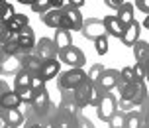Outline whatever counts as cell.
Returning <instances> with one entry per match:
<instances>
[{
    "mask_svg": "<svg viewBox=\"0 0 149 128\" xmlns=\"http://www.w3.org/2000/svg\"><path fill=\"white\" fill-rule=\"evenodd\" d=\"M118 89V108L122 110H134V108H139L143 105V101L149 97L147 95V85H145V79H135V81H130V83H122L116 87Z\"/></svg>",
    "mask_w": 149,
    "mask_h": 128,
    "instance_id": "obj_1",
    "label": "cell"
},
{
    "mask_svg": "<svg viewBox=\"0 0 149 128\" xmlns=\"http://www.w3.org/2000/svg\"><path fill=\"white\" fill-rule=\"evenodd\" d=\"M84 18L81 14V8L73 6V4H65L61 8V28H67L71 32H81Z\"/></svg>",
    "mask_w": 149,
    "mask_h": 128,
    "instance_id": "obj_2",
    "label": "cell"
},
{
    "mask_svg": "<svg viewBox=\"0 0 149 128\" xmlns=\"http://www.w3.org/2000/svg\"><path fill=\"white\" fill-rule=\"evenodd\" d=\"M84 79H86V73L82 71V67H71L65 73H59L57 89L59 91H74Z\"/></svg>",
    "mask_w": 149,
    "mask_h": 128,
    "instance_id": "obj_3",
    "label": "cell"
},
{
    "mask_svg": "<svg viewBox=\"0 0 149 128\" xmlns=\"http://www.w3.org/2000/svg\"><path fill=\"white\" fill-rule=\"evenodd\" d=\"M116 110H118V97L114 95V93H104L102 95V98H100V103L96 105V114L98 118L102 122H110L112 116L116 114Z\"/></svg>",
    "mask_w": 149,
    "mask_h": 128,
    "instance_id": "obj_4",
    "label": "cell"
},
{
    "mask_svg": "<svg viewBox=\"0 0 149 128\" xmlns=\"http://www.w3.org/2000/svg\"><path fill=\"white\" fill-rule=\"evenodd\" d=\"M81 114H79V116H81ZM79 116L67 113V110H63L61 106H57V110L53 113L51 120H49V126H51V128H81Z\"/></svg>",
    "mask_w": 149,
    "mask_h": 128,
    "instance_id": "obj_5",
    "label": "cell"
},
{
    "mask_svg": "<svg viewBox=\"0 0 149 128\" xmlns=\"http://www.w3.org/2000/svg\"><path fill=\"white\" fill-rule=\"evenodd\" d=\"M57 57H59L61 63H65L69 67H82V65L86 63V57H84L82 49L77 47V45H71V47L61 49V51L57 53Z\"/></svg>",
    "mask_w": 149,
    "mask_h": 128,
    "instance_id": "obj_6",
    "label": "cell"
},
{
    "mask_svg": "<svg viewBox=\"0 0 149 128\" xmlns=\"http://www.w3.org/2000/svg\"><path fill=\"white\" fill-rule=\"evenodd\" d=\"M36 32L30 26H26L24 30L16 32V44H18V53H31L36 47Z\"/></svg>",
    "mask_w": 149,
    "mask_h": 128,
    "instance_id": "obj_7",
    "label": "cell"
},
{
    "mask_svg": "<svg viewBox=\"0 0 149 128\" xmlns=\"http://www.w3.org/2000/svg\"><path fill=\"white\" fill-rule=\"evenodd\" d=\"M57 45L53 41L51 38H41L36 41V47H33V53H36L37 57L41 61H49V59H55L57 57Z\"/></svg>",
    "mask_w": 149,
    "mask_h": 128,
    "instance_id": "obj_8",
    "label": "cell"
},
{
    "mask_svg": "<svg viewBox=\"0 0 149 128\" xmlns=\"http://www.w3.org/2000/svg\"><path fill=\"white\" fill-rule=\"evenodd\" d=\"M81 34L86 39L94 41L96 38H100V36L106 34L104 20H98V18H88V20H84V22H82V28H81Z\"/></svg>",
    "mask_w": 149,
    "mask_h": 128,
    "instance_id": "obj_9",
    "label": "cell"
},
{
    "mask_svg": "<svg viewBox=\"0 0 149 128\" xmlns=\"http://www.w3.org/2000/svg\"><path fill=\"white\" fill-rule=\"evenodd\" d=\"M120 85V71L118 69H104V73L96 81V87L102 93H110Z\"/></svg>",
    "mask_w": 149,
    "mask_h": 128,
    "instance_id": "obj_10",
    "label": "cell"
},
{
    "mask_svg": "<svg viewBox=\"0 0 149 128\" xmlns=\"http://www.w3.org/2000/svg\"><path fill=\"white\" fill-rule=\"evenodd\" d=\"M139 34H141V24L134 20V22L130 24L127 28H124V34H122V44L127 45V47H134V44L139 39Z\"/></svg>",
    "mask_w": 149,
    "mask_h": 128,
    "instance_id": "obj_11",
    "label": "cell"
},
{
    "mask_svg": "<svg viewBox=\"0 0 149 128\" xmlns=\"http://www.w3.org/2000/svg\"><path fill=\"white\" fill-rule=\"evenodd\" d=\"M61 93V103L59 106L63 108V110H67V113L71 114H79L82 113V108L79 105H77V101H74V91H59Z\"/></svg>",
    "mask_w": 149,
    "mask_h": 128,
    "instance_id": "obj_12",
    "label": "cell"
},
{
    "mask_svg": "<svg viewBox=\"0 0 149 128\" xmlns=\"http://www.w3.org/2000/svg\"><path fill=\"white\" fill-rule=\"evenodd\" d=\"M134 10H135V6H134V4H130V2H124V4L116 10V18H118V22L122 24V28H127V26L135 20Z\"/></svg>",
    "mask_w": 149,
    "mask_h": 128,
    "instance_id": "obj_13",
    "label": "cell"
},
{
    "mask_svg": "<svg viewBox=\"0 0 149 128\" xmlns=\"http://www.w3.org/2000/svg\"><path fill=\"white\" fill-rule=\"evenodd\" d=\"M59 69H61V63H59V57H55V59H49V61H43V65H41V77H43V81H51L55 77L59 75Z\"/></svg>",
    "mask_w": 149,
    "mask_h": 128,
    "instance_id": "obj_14",
    "label": "cell"
},
{
    "mask_svg": "<svg viewBox=\"0 0 149 128\" xmlns=\"http://www.w3.org/2000/svg\"><path fill=\"white\" fill-rule=\"evenodd\" d=\"M53 41L57 45V49H65V47H71L73 45V36H71V30L67 28H57L55 30V36H53ZM57 51V53H59Z\"/></svg>",
    "mask_w": 149,
    "mask_h": 128,
    "instance_id": "obj_15",
    "label": "cell"
},
{
    "mask_svg": "<svg viewBox=\"0 0 149 128\" xmlns=\"http://www.w3.org/2000/svg\"><path fill=\"white\" fill-rule=\"evenodd\" d=\"M22 106V101L18 97V93L14 89L6 91L2 97H0V110H8V108H20Z\"/></svg>",
    "mask_w": 149,
    "mask_h": 128,
    "instance_id": "obj_16",
    "label": "cell"
},
{
    "mask_svg": "<svg viewBox=\"0 0 149 128\" xmlns=\"http://www.w3.org/2000/svg\"><path fill=\"white\" fill-rule=\"evenodd\" d=\"M41 24L53 30L61 28V8H49L45 14H41Z\"/></svg>",
    "mask_w": 149,
    "mask_h": 128,
    "instance_id": "obj_17",
    "label": "cell"
},
{
    "mask_svg": "<svg viewBox=\"0 0 149 128\" xmlns=\"http://www.w3.org/2000/svg\"><path fill=\"white\" fill-rule=\"evenodd\" d=\"M2 116H4V120L10 128H18L22 126L26 118H24V113L20 108H8V110H2Z\"/></svg>",
    "mask_w": 149,
    "mask_h": 128,
    "instance_id": "obj_18",
    "label": "cell"
},
{
    "mask_svg": "<svg viewBox=\"0 0 149 128\" xmlns=\"http://www.w3.org/2000/svg\"><path fill=\"white\" fill-rule=\"evenodd\" d=\"M104 28H106V34L112 36V38H122V34H124V28H122V24L118 22V18L116 16H106L104 18Z\"/></svg>",
    "mask_w": 149,
    "mask_h": 128,
    "instance_id": "obj_19",
    "label": "cell"
},
{
    "mask_svg": "<svg viewBox=\"0 0 149 128\" xmlns=\"http://www.w3.org/2000/svg\"><path fill=\"white\" fill-rule=\"evenodd\" d=\"M26 26H30V18H28L26 14H18V12H16V14L6 22L8 32H14V34H16V32H20V30H24Z\"/></svg>",
    "mask_w": 149,
    "mask_h": 128,
    "instance_id": "obj_20",
    "label": "cell"
},
{
    "mask_svg": "<svg viewBox=\"0 0 149 128\" xmlns=\"http://www.w3.org/2000/svg\"><path fill=\"white\" fill-rule=\"evenodd\" d=\"M0 67H2V75H16L22 69V63L16 55H8L6 59L0 63Z\"/></svg>",
    "mask_w": 149,
    "mask_h": 128,
    "instance_id": "obj_21",
    "label": "cell"
},
{
    "mask_svg": "<svg viewBox=\"0 0 149 128\" xmlns=\"http://www.w3.org/2000/svg\"><path fill=\"white\" fill-rule=\"evenodd\" d=\"M134 57L137 63H145L149 59V41L137 39L134 44Z\"/></svg>",
    "mask_w": 149,
    "mask_h": 128,
    "instance_id": "obj_22",
    "label": "cell"
},
{
    "mask_svg": "<svg viewBox=\"0 0 149 128\" xmlns=\"http://www.w3.org/2000/svg\"><path fill=\"white\" fill-rule=\"evenodd\" d=\"M31 83V73L26 69H20L14 75V89H24V87H30Z\"/></svg>",
    "mask_w": 149,
    "mask_h": 128,
    "instance_id": "obj_23",
    "label": "cell"
},
{
    "mask_svg": "<svg viewBox=\"0 0 149 128\" xmlns=\"http://www.w3.org/2000/svg\"><path fill=\"white\" fill-rule=\"evenodd\" d=\"M139 128H149V97L139 106Z\"/></svg>",
    "mask_w": 149,
    "mask_h": 128,
    "instance_id": "obj_24",
    "label": "cell"
},
{
    "mask_svg": "<svg viewBox=\"0 0 149 128\" xmlns=\"http://www.w3.org/2000/svg\"><path fill=\"white\" fill-rule=\"evenodd\" d=\"M16 93H18V97H20V101H22V105H30L31 101H33V93L36 91L31 89V87H24V89H14Z\"/></svg>",
    "mask_w": 149,
    "mask_h": 128,
    "instance_id": "obj_25",
    "label": "cell"
},
{
    "mask_svg": "<svg viewBox=\"0 0 149 128\" xmlns=\"http://www.w3.org/2000/svg\"><path fill=\"white\" fill-rule=\"evenodd\" d=\"M104 65L102 63H94V65H90V69H88V73H86V77H88L92 83H96L98 79H100V75L104 73Z\"/></svg>",
    "mask_w": 149,
    "mask_h": 128,
    "instance_id": "obj_26",
    "label": "cell"
},
{
    "mask_svg": "<svg viewBox=\"0 0 149 128\" xmlns=\"http://www.w3.org/2000/svg\"><path fill=\"white\" fill-rule=\"evenodd\" d=\"M124 120H126V110L118 108L116 114L112 116V120L108 122V126H110V128H124Z\"/></svg>",
    "mask_w": 149,
    "mask_h": 128,
    "instance_id": "obj_27",
    "label": "cell"
},
{
    "mask_svg": "<svg viewBox=\"0 0 149 128\" xmlns=\"http://www.w3.org/2000/svg\"><path fill=\"white\" fill-rule=\"evenodd\" d=\"M94 47H96L98 55H106L108 53V34H104V36L94 39Z\"/></svg>",
    "mask_w": 149,
    "mask_h": 128,
    "instance_id": "obj_28",
    "label": "cell"
},
{
    "mask_svg": "<svg viewBox=\"0 0 149 128\" xmlns=\"http://www.w3.org/2000/svg\"><path fill=\"white\" fill-rule=\"evenodd\" d=\"M137 77H135L134 73V65H127V67H124L122 71H120V81L122 83H130V81H135Z\"/></svg>",
    "mask_w": 149,
    "mask_h": 128,
    "instance_id": "obj_29",
    "label": "cell"
},
{
    "mask_svg": "<svg viewBox=\"0 0 149 128\" xmlns=\"http://www.w3.org/2000/svg\"><path fill=\"white\" fill-rule=\"evenodd\" d=\"M30 8L36 14H45V12L51 8V4H49V0H33V4H31Z\"/></svg>",
    "mask_w": 149,
    "mask_h": 128,
    "instance_id": "obj_30",
    "label": "cell"
},
{
    "mask_svg": "<svg viewBox=\"0 0 149 128\" xmlns=\"http://www.w3.org/2000/svg\"><path fill=\"white\" fill-rule=\"evenodd\" d=\"M14 14H16V10H14V6H12V2H8V0H6V4H4V8H2V12H0V20L6 24Z\"/></svg>",
    "mask_w": 149,
    "mask_h": 128,
    "instance_id": "obj_31",
    "label": "cell"
},
{
    "mask_svg": "<svg viewBox=\"0 0 149 128\" xmlns=\"http://www.w3.org/2000/svg\"><path fill=\"white\" fill-rule=\"evenodd\" d=\"M134 73H135L137 79H145V75H147L145 65H143V63H135V65H134Z\"/></svg>",
    "mask_w": 149,
    "mask_h": 128,
    "instance_id": "obj_32",
    "label": "cell"
},
{
    "mask_svg": "<svg viewBox=\"0 0 149 128\" xmlns=\"http://www.w3.org/2000/svg\"><path fill=\"white\" fill-rule=\"evenodd\" d=\"M137 10H141L143 14H149V0H135V4H134Z\"/></svg>",
    "mask_w": 149,
    "mask_h": 128,
    "instance_id": "obj_33",
    "label": "cell"
},
{
    "mask_svg": "<svg viewBox=\"0 0 149 128\" xmlns=\"http://www.w3.org/2000/svg\"><path fill=\"white\" fill-rule=\"evenodd\" d=\"M8 36H10V32H8V28H6V24L0 20V44H4L8 39Z\"/></svg>",
    "mask_w": 149,
    "mask_h": 128,
    "instance_id": "obj_34",
    "label": "cell"
},
{
    "mask_svg": "<svg viewBox=\"0 0 149 128\" xmlns=\"http://www.w3.org/2000/svg\"><path fill=\"white\" fill-rule=\"evenodd\" d=\"M79 122H81V128H96L92 122L88 120V118H86V116H84V114H81V116H79Z\"/></svg>",
    "mask_w": 149,
    "mask_h": 128,
    "instance_id": "obj_35",
    "label": "cell"
},
{
    "mask_svg": "<svg viewBox=\"0 0 149 128\" xmlns=\"http://www.w3.org/2000/svg\"><path fill=\"white\" fill-rule=\"evenodd\" d=\"M104 4H106L108 8H112V10H118V8L122 6L124 2H120V0H104Z\"/></svg>",
    "mask_w": 149,
    "mask_h": 128,
    "instance_id": "obj_36",
    "label": "cell"
},
{
    "mask_svg": "<svg viewBox=\"0 0 149 128\" xmlns=\"http://www.w3.org/2000/svg\"><path fill=\"white\" fill-rule=\"evenodd\" d=\"M24 128H47V126L41 124V122H37V120H26V126Z\"/></svg>",
    "mask_w": 149,
    "mask_h": 128,
    "instance_id": "obj_37",
    "label": "cell"
},
{
    "mask_svg": "<svg viewBox=\"0 0 149 128\" xmlns=\"http://www.w3.org/2000/svg\"><path fill=\"white\" fill-rule=\"evenodd\" d=\"M49 4H51V8H63L67 2L65 0H49Z\"/></svg>",
    "mask_w": 149,
    "mask_h": 128,
    "instance_id": "obj_38",
    "label": "cell"
},
{
    "mask_svg": "<svg viewBox=\"0 0 149 128\" xmlns=\"http://www.w3.org/2000/svg\"><path fill=\"white\" fill-rule=\"evenodd\" d=\"M6 91H10V87H8L6 81H2V79H0V97H2V95H4Z\"/></svg>",
    "mask_w": 149,
    "mask_h": 128,
    "instance_id": "obj_39",
    "label": "cell"
},
{
    "mask_svg": "<svg viewBox=\"0 0 149 128\" xmlns=\"http://www.w3.org/2000/svg\"><path fill=\"white\" fill-rule=\"evenodd\" d=\"M6 57H8V53H6V49H4V45L0 44V63L6 59Z\"/></svg>",
    "mask_w": 149,
    "mask_h": 128,
    "instance_id": "obj_40",
    "label": "cell"
},
{
    "mask_svg": "<svg viewBox=\"0 0 149 128\" xmlns=\"http://www.w3.org/2000/svg\"><path fill=\"white\" fill-rule=\"evenodd\" d=\"M69 4H73V6H77V8H82L84 0H69Z\"/></svg>",
    "mask_w": 149,
    "mask_h": 128,
    "instance_id": "obj_41",
    "label": "cell"
},
{
    "mask_svg": "<svg viewBox=\"0 0 149 128\" xmlns=\"http://www.w3.org/2000/svg\"><path fill=\"white\" fill-rule=\"evenodd\" d=\"M0 128H10L6 124V120H4V116H2V110H0Z\"/></svg>",
    "mask_w": 149,
    "mask_h": 128,
    "instance_id": "obj_42",
    "label": "cell"
},
{
    "mask_svg": "<svg viewBox=\"0 0 149 128\" xmlns=\"http://www.w3.org/2000/svg\"><path fill=\"white\" fill-rule=\"evenodd\" d=\"M143 28H147V30H149V14L145 16V20H143Z\"/></svg>",
    "mask_w": 149,
    "mask_h": 128,
    "instance_id": "obj_43",
    "label": "cell"
},
{
    "mask_svg": "<svg viewBox=\"0 0 149 128\" xmlns=\"http://www.w3.org/2000/svg\"><path fill=\"white\" fill-rule=\"evenodd\" d=\"M18 2H20V4H28V6L33 4V0H18Z\"/></svg>",
    "mask_w": 149,
    "mask_h": 128,
    "instance_id": "obj_44",
    "label": "cell"
},
{
    "mask_svg": "<svg viewBox=\"0 0 149 128\" xmlns=\"http://www.w3.org/2000/svg\"><path fill=\"white\" fill-rule=\"evenodd\" d=\"M4 4H6V0H0V12H2V8H4Z\"/></svg>",
    "mask_w": 149,
    "mask_h": 128,
    "instance_id": "obj_45",
    "label": "cell"
},
{
    "mask_svg": "<svg viewBox=\"0 0 149 128\" xmlns=\"http://www.w3.org/2000/svg\"><path fill=\"white\" fill-rule=\"evenodd\" d=\"M143 65H145V71H147V73H149V59L145 61V63H143Z\"/></svg>",
    "mask_w": 149,
    "mask_h": 128,
    "instance_id": "obj_46",
    "label": "cell"
},
{
    "mask_svg": "<svg viewBox=\"0 0 149 128\" xmlns=\"http://www.w3.org/2000/svg\"><path fill=\"white\" fill-rule=\"evenodd\" d=\"M145 81H147V85H149V73H147V75H145Z\"/></svg>",
    "mask_w": 149,
    "mask_h": 128,
    "instance_id": "obj_47",
    "label": "cell"
},
{
    "mask_svg": "<svg viewBox=\"0 0 149 128\" xmlns=\"http://www.w3.org/2000/svg\"><path fill=\"white\" fill-rule=\"evenodd\" d=\"M0 77H2V67H0Z\"/></svg>",
    "mask_w": 149,
    "mask_h": 128,
    "instance_id": "obj_48",
    "label": "cell"
},
{
    "mask_svg": "<svg viewBox=\"0 0 149 128\" xmlns=\"http://www.w3.org/2000/svg\"><path fill=\"white\" fill-rule=\"evenodd\" d=\"M120 2H124V0H120Z\"/></svg>",
    "mask_w": 149,
    "mask_h": 128,
    "instance_id": "obj_49",
    "label": "cell"
},
{
    "mask_svg": "<svg viewBox=\"0 0 149 128\" xmlns=\"http://www.w3.org/2000/svg\"><path fill=\"white\" fill-rule=\"evenodd\" d=\"M108 128H110V126H108Z\"/></svg>",
    "mask_w": 149,
    "mask_h": 128,
    "instance_id": "obj_50",
    "label": "cell"
}]
</instances>
